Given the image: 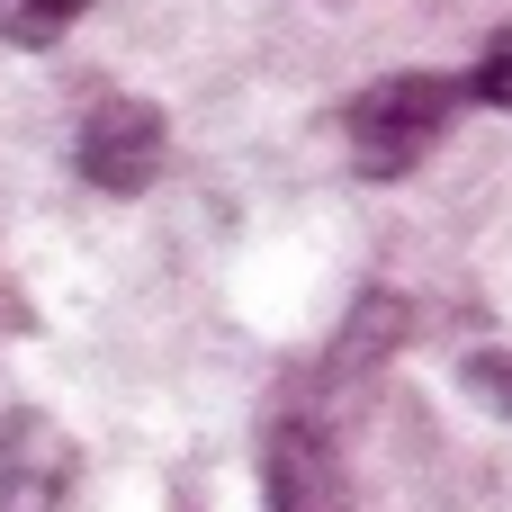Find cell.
<instances>
[{
  "mask_svg": "<svg viewBox=\"0 0 512 512\" xmlns=\"http://www.w3.org/2000/svg\"><path fill=\"white\" fill-rule=\"evenodd\" d=\"M261 495L270 512H351V468L315 414H279L261 432Z\"/></svg>",
  "mask_w": 512,
  "mask_h": 512,
  "instance_id": "3",
  "label": "cell"
},
{
  "mask_svg": "<svg viewBox=\"0 0 512 512\" xmlns=\"http://www.w3.org/2000/svg\"><path fill=\"white\" fill-rule=\"evenodd\" d=\"M468 99H477V90L450 81V72H387V81H369V90L342 108V153H351V171H360V180H405V171L450 135V117H459Z\"/></svg>",
  "mask_w": 512,
  "mask_h": 512,
  "instance_id": "1",
  "label": "cell"
},
{
  "mask_svg": "<svg viewBox=\"0 0 512 512\" xmlns=\"http://www.w3.org/2000/svg\"><path fill=\"white\" fill-rule=\"evenodd\" d=\"M0 512H81V441L36 405L0 414Z\"/></svg>",
  "mask_w": 512,
  "mask_h": 512,
  "instance_id": "2",
  "label": "cell"
},
{
  "mask_svg": "<svg viewBox=\"0 0 512 512\" xmlns=\"http://www.w3.org/2000/svg\"><path fill=\"white\" fill-rule=\"evenodd\" d=\"M468 90H477L486 108H512V27L495 36V45H486V54H477V72H468Z\"/></svg>",
  "mask_w": 512,
  "mask_h": 512,
  "instance_id": "6",
  "label": "cell"
},
{
  "mask_svg": "<svg viewBox=\"0 0 512 512\" xmlns=\"http://www.w3.org/2000/svg\"><path fill=\"white\" fill-rule=\"evenodd\" d=\"M99 0H0V36L9 45H63Z\"/></svg>",
  "mask_w": 512,
  "mask_h": 512,
  "instance_id": "5",
  "label": "cell"
},
{
  "mask_svg": "<svg viewBox=\"0 0 512 512\" xmlns=\"http://www.w3.org/2000/svg\"><path fill=\"white\" fill-rule=\"evenodd\" d=\"M81 180L90 189H108V198H135V189H153L162 180V153H171V135H162V108L153 99H99L90 117H81Z\"/></svg>",
  "mask_w": 512,
  "mask_h": 512,
  "instance_id": "4",
  "label": "cell"
}]
</instances>
